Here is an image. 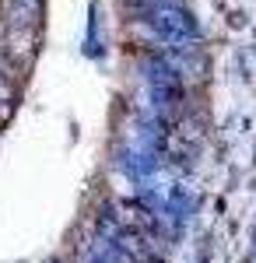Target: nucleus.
Segmentation results:
<instances>
[{
    "label": "nucleus",
    "mask_w": 256,
    "mask_h": 263,
    "mask_svg": "<svg viewBox=\"0 0 256 263\" xmlns=\"http://www.w3.org/2000/svg\"><path fill=\"white\" fill-rule=\"evenodd\" d=\"M253 263H256V256H253Z\"/></svg>",
    "instance_id": "f257e3e1"
}]
</instances>
